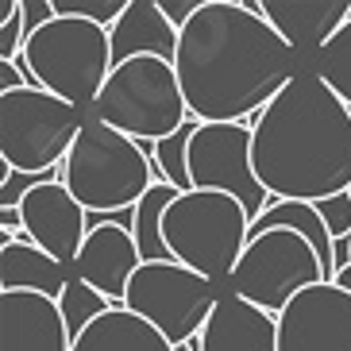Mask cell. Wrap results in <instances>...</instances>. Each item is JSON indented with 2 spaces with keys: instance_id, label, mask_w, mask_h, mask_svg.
<instances>
[{
  "instance_id": "28",
  "label": "cell",
  "mask_w": 351,
  "mask_h": 351,
  "mask_svg": "<svg viewBox=\"0 0 351 351\" xmlns=\"http://www.w3.org/2000/svg\"><path fill=\"white\" fill-rule=\"evenodd\" d=\"M158 4H162V16H166V20L174 23L178 32H182V27L193 20L197 12H201V4H205V0H158Z\"/></svg>"
},
{
  "instance_id": "5",
  "label": "cell",
  "mask_w": 351,
  "mask_h": 351,
  "mask_svg": "<svg viewBox=\"0 0 351 351\" xmlns=\"http://www.w3.org/2000/svg\"><path fill=\"white\" fill-rule=\"evenodd\" d=\"M166 247L174 263L197 270L201 278L232 282L239 258L251 243V217L236 197L213 193V189H189L166 208L162 220Z\"/></svg>"
},
{
  "instance_id": "7",
  "label": "cell",
  "mask_w": 351,
  "mask_h": 351,
  "mask_svg": "<svg viewBox=\"0 0 351 351\" xmlns=\"http://www.w3.org/2000/svg\"><path fill=\"white\" fill-rule=\"evenodd\" d=\"M82 108L43 89L0 93V162L20 174L62 170L70 147L82 135Z\"/></svg>"
},
{
  "instance_id": "22",
  "label": "cell",
  "mask_w": 351,
  "mask_h": 351,
  "mask_svg": "<svg viewBox=\"0 0 351 351\" xmlns=\"http://www.w3.org/2000/svg\"><path fill=\"white\" fill-rule=\"evenodd\" d=\"M197 120H189L186 128H178L170 139H162V143L151 147V162H155V174L158 182H166V186H174L178 193H189L193 189V178H189V143H193L197 135Z\"/></svg>"
},
{
  "instance_id": "18",
  "label": "cell",
  "mask_w": 351,
  "mask_h": 351,
  "mask_svg": "<svg viewBox=\"0 0 351 351\" xmlns=\"http://www.w3.org/2000/svg\"><path fill=\"white\" fill-rule=\"evenodd\" d=\"M70 286L62 263L39 251L32 239H16L0 247V293H43L58 301Z\"/></svg>"
},
{
  "instance_id": "6",
  "label": "cell",
  "mask_w": 351,
  "mask_h": 351,
  "mask_svg": "<svg viewBox=\"0 0 351 351\" xmlns=\"http://www.w3.org/2000/svg\"><path fill=\"white\" fill-rule=\"evenodd\" d=\"M89 112L135 143H162L193 120L178 70L162 58H132L116 66Z\"/></svg>"
},
{
  "instance_id": "1",
  "label": "cell",
  "mask_w": 351,
  "mask_h": 351,
  "mask_svg": "<svg viewBox=\"0 0 351 351\" xmlns=\"http://www.w3.org/2000/svg\"><path fill=\"white\" fill-rule=\"evenodd\" d=\"M298 51L282 39L258 4L205 0L182 27L178 82L197 124L255 120L298 77Z\"/></svg>"
},
{
  "instance_id": "13",
  "label": "cell",
  "mask_w": 351,
  "mask_h": 351,
  "mask_svg": "<svg viewBox=\"0 0 351 351\" xmlns=\"http://www.w3.org/2000/svg\"><path fill=\"white\" fill-rule=\"evenodd\" d=\"M139 267H143V255L135 247L132 232L120 224H108V213H89V239L73 263L77 278L89 282L112 305H124L128 286H132Z\"/></svg>"
},
{
  "instance_id": "16",
  "label": "cell",
  "mask_w": 351,
  "mask_h": 351,
  "mask_svg": "<svg viewBox=\"0 0 351 351\" xmlns=\"http://www.w3.org/2000/svg\"><path fill=\"white\" fill-rule=\"evenodd\" d=\"M201 351H278V317L236 293H220V305L201 332Z\"/></svg>"
},
{
  "instance_id": "24",
  "label": "cell",
  "mask_w": 351,
  "mask_h": 351,
  "mask_svg": "<svg viewBox=\"0 0 351 351\" xmlns=\"http://www.w3.org/2000/svg\"><path fill=\"white\" fill-rule=\"evenodd\" d=\"M313 70H317L320 82L351 108V20L343 23L340 35L317 54V66H313Z\"/></svg>"
},
{
  "instance_id": "26",
  "label": "cell",
  "mask_w": 351,
  "mask_h": 351,
  "mask_svg": "<svg viewBox=\"0 0 351 351\" xmlns=\"http://www.w3.org/2000/svg\"><path fill=\"white\" fill-rule=\"evenodd\" d=\"M27 47L20 0H0V62H16Z\"/></svg>"
},
{
  "instance_id": "25",
  "label": "cell",
  "mask_w": 351,
  "mask_h": 351,
  "mask_svg": "<svg viewBox=\"0 0 351 351\" xmlns=\"http://www.w3.org/2000/svg\"><path fill=\"white\" fill-rule=\"evenodd\" d=\"M132 0H54V16H73V20H89L97 27L112 32L116 20L128 12Z\"/></svg>"
},
{
  "instance_id": "14",
  "label": "cell",
  "mask_w": 351,
  "mask_h": 351,
  "mask_svg": "<svg viewBox=\"0 0 351 351\" xmlns=\"http://www.w3.org/2000/svg\"><path fill=\"white\" fill-rule=\"evenodd\" d=\"M0 351H73L58 301L43 293H0Z\"/></svg>"
},
{
  "instance_id": "29",
  "label": "cell",
  "mask_w": 351,
  "mask_h": 351,
  "mask_svg": "<svg viewBox=\"0 0 351 351\" xmlns=\"http://www.w3.org/2000/svg\"><path fill=\"white\" fill-rule=\"evenodd\" d=\"M332 286H340L343 293H351V267H348V270H340V274L332 278Z\"/></svg>"
},
{
  "instance_id": "27",
  "label": "cell",
  "mask_w": 351,
  "mask_h": 351,
  "mask_svg": "<svg viewBox=\"0 0 351 351\" xmlns=\"http://www.w3.org/2000/svg\"><path fill=\"white\" fill-rule=\"evenodd\" d=\"M317 213L332 239H351V193H336V197L317 201Z\"/></svg>"
},
{
  "instance_id": "20",
  "label": "cell",
  "mask_w": 351,
  "mask_h": 351,
  "mask_svg": "<svg viewBox=\"0 0 351 351\" xmlns=\"http://www.w3.org/2000/svg\"><path fill=\"white\" fill-rule=\"evenodd\" d=\"M298 232L313 243V251L320 255V267H324V278H336V239L328 236V228L320 220L317 205H305V201H274V205L263 213V217L251 224V239L255 236H267V232Z\"/></svg>"
},
{
  "instance_id": "23",
  "label": "cell",
  "mask_w": 351,
  "mask_h": 351,
  "mask_svg": "<svg viewBox=\"0 0 351 351\" xmlns=\"http://www.w3.org/2000/svg\"><path fill=\"white\" fill-rule=\"evenodd\" d=\"M58 309H62V320H66V328H70V336L77 340L93 320H101L104 313L116 309V305L104 298V293H97L89 282H82L77 274H73L70 286H66V293L58 298Z\"/></svg>"
},
{
  "instance_id": "9",
  "label": "cell",
  "mask_w": 351,
  "mask_h": 351,
  "mask_svg": "<svg viewBox=\"0 0 351 351\" xmlns=\"http://www.w3.org/2000/svg\"><path fill=\"white\" fill-rule=\"evenodd\" d=\"M217 305V286L182 263H143L124 298V309L155 324L174 348L197 340Z\"/></svg>"
},
{
  "instance_id": "8",
  "label": "cell",
  "mask_w": 351,
  "mask_h": 351,
  "mask_svg": "<svg viewBox=\"0 0 351 351\" xmlns=\"http://www.w3.org/2000/svg\"><path fill=\"white\" fill-rule=\"evenodd\" d=\"M320 282L328 278H324V267H320L313 243L298 232L278 228V232L255 236L247 243L236 274H232V293L270 317H282L298 293L320 286Z\"/></svg>"
},
{
  "instance_id": "12",
  "label": "cell",
  "mask_w": 351,
  "mask_h": 351,
  "mask_svg": "<svg viewBox=\"0 0 351 351\" xmlns=\"http://www.w3.org/2000/svg\"><path fill=\"white\" fill-rule=\"evenodd\" d=\"M23 232L39 251L58 263H77L85 239H89V213H85L62 182H47L23 197Z\"/></svg>"
},
{
  "instance_id": "2",
  "label": "cell",
  "mask_w": 351,
  "mask_h": 351,
  "mask_svg": "<svg viewBox=\"0 0 351 351\" xmlns=\"http://www.w3.org/2000/svg\"><path fill=\"white\" fill-rule=\"evenodd\" d=\"M255 174L274 201L317 205L351 193V108L317 77L301 70L251 120Z\"/></svg>"
},
{
  "instance_id": "21",
  "label": "cell",
  "mask_w": 351,
  "mask_h": 351,
  "mask_svg": "<svg viewBox=\"0 0 351 351\" xmlns=\"http://www.w3.org/2000/svg\"><path fill=\"white\" fill-rule=\"evenodd\" d=\"M178 201V189L166 186V182H155L151 193L135 205V247L143 255V263H174L170 247H166V236H162V220H166V208Z\"/></svg>"
},
{
  "instance_id": "10",
  "label": "cell",
  "mask_w": 351,
  "mask_h": 351,
  "mask_svg": "<svg viewBox=\"0 0 351 351\" xmlns=\"http://www.w3.org/2000/svg\"><path fill=\"white\" fill-rule=\"evenodd\" d=\"M251 143H255L251 124H201L189 143V178H193V189L236 197L255 224L274 205V197L263 189L255 174Z\"/></svg>"
},
{
  "instance_id": "15",
  "label": "cell",
  "mask_w": 351,
  "mask_h": 351,
  "mask_svg": "<svg viewBox=\"0 0 351 351\" xmlns=\"http://www.w3.org/2000/svg\"><path fill=\"white\" fill-rule=\"evenodd\" d=\"M258 12L298 54H320L351 20V0H263Z\"/></svg>"
},
{
  "instance_id": "3",
  "label": "cell",
  "mask_w": 351,
  "mask_h": 351,
  "mask_svg": "<svg viewBox=\"0 0 351 351\" xmlns=\"http://www.w3.org/2000/svg\"><path fill=\"white\" fill-rule=\"evenodd\" d=\"M16 62L27 70L35 89L73 104L93 108L104 82L112 77V35L89 20L54 16L43 32H35Z\"/></svg>"
},
{
  "instance_id": "19",
  "label": "cell",
  "mask_w": 351,
  "mask_h": 351,
  "mask_svg": "<svg viewBox=\"0 0 351 351\" xmlns=\"http://www.w3.org/2000/svg\"><path fill=\"white\" fill-rule=\"evenodd\" d=\"M73 351H178L155 324L116 305L73 340Z\"/></svg>"
},
{
  "instance_id": "11",
  "label": "cell",
  "mask_w": 351,
  "mask_h": 351,
  "mask_svg": "<svg viewBox=\"0 0 351 351\" xmlns=\"http://www.w3.org/2000/svg\"><path fill=\"white\" fill-rule=\"evenodd\" d=\"M278 351H351V293L332 282L298 293L278 317Z\"/></svg>"
},
{
  "instance_id": "17",
  "label": "cell",
  "mask_w": 351,
  "mask_h": 351,
  "mask_svg": "<svg viewBox=\"0 0 351 351\" xmlns=\"http://www.w3.org/2000/svg\"><path fill=\"white\" fill-rule=\"evenodd\" d=\"M112 62L124 66L132 58H162L174 66L178 62V43L182 32L162 16L158 0H132L128 12L116 20L112 32Z\"/></svg>"
},
{
  "instance_id": "4",
  "label": "cell",
  "mask_w": 351,
  "mask_h": 351,
  "mask_svg": "<svg viewBox=\"0 0 351 351\" xmlns=\"http://www.w3.org/2000/svg\"><path fill=\"white\" fill-rule=\"evenodd\" d=\"M62 186L85 213H124L151 193L155 162L143 155L135 139L101 124L89 112L77 143L62 162Z\"/></svg>"
}]
</instances>
